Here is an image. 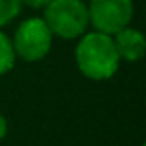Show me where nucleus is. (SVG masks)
Returning <instances> with one entry per match:
<instances>
[{"mask_svg":"<svg viewBox=\"0 0 146 146\" xmlns=\"http://www.w3.org/2000/svg\"><path fill=\"white\" fill-rule=\"evenodd\" d=\"M74 61L78 70L93 82L113 78L120 67V57L115 50L113 37L94 30L78 37V44L74 48Z\"/></svg>","mask_w":146,"mask_h":146,"instance_id":"f257e3e1","label":"nucleus"},{"mask_svg":"<svg viewBox=\"0 0 146 146\" xmlns=\"http://www.w3.org/2000/svg\"><path fill=\"white\" fill-rule=\"evenodd\" d=\"M43 21L54 37L72 41L89 28L85 0H50L43 7Z\"/></svg>","mask_w":146,"mask_h":146,"instance_id":"f03ea898","label":"nucleus"},{"mask_svg":"<svg viewBox=\"0 0 146 146\" xmlns=\"http://www.w3.org/2000/svg\"><path fill=\"white\" fill-rule=\"evenodd\" d=\"M11 43L17 59H22L26 63H37L44 59L52 50L54 35L44 24L43 17H28L15 28Z\"/></svg>","mask_w":146,"mask_h":146,"instance_id":"7ed1b4c3","label":"nucleus"},{"mask_svg":"<svg viewBox=\"0 0 146 146\" xmlns=\"http://www.w3.org/2000/svg\"><path fill=\"white\" fill-rule=\"evenodd\" d=\"M89 26L94 32L115 35L131 24L135 4L133 0H89L87 2Z\"/></svg>","mask_w":146,"mask_h":146,"instance_id":"20e7f679","label":"nucleus"},{"mask_svg":"<svg viewBox=\"0 0 146 146\" xmlns=\"http://www.w3.org/2000/svg\"><path fill=\"white\" fill-rule=\"evenodd\" d=\"M113 37L115 50H117L120 61H128V63H137L144 57L146 52V39L143 32L137 28H133L131 24L122 28L120 32H117Z\"/></svg>","mask_w":146,"mask_h":146,"instance_id":"39448f33","label":"nucleus"},{"mask_svg":"<svg viewBox=\"0 0 146 146\" xmlns=\"http://www.w3.org/2000/svg\"><path fill=\"white\" fill-rule=\"evenodd\" d=\"M15 61H17V56H15L11 37L0 28V76L7 74L15 67Z\"/></svg>","mask_w":146,"mask_h":146,"instance_id":"423d86ee","label":"nucleus"},{"mask_svg":"<svg viewBox=\"0 0 146 146\" xmlns=\"http://www.w3.org/2000/svg\"><path fill=\"white\" fill-rule=\"evenodd\" d=\"M22 4L21 0H0V28L11 24L21 15Z\"/></svg>","mask_w":146,"mask_h":146,"instance_id":"0eeeda50","label":"nucleus"},{"mask_svg":"<svg viewBox=\"0 0 146 146\" xmlns=\"http://www.w3.org/2000/svg\"><path fill=\"white\" fill-rule=\"evenodd\" d=\"M50 2V0H21L22 7H30V9H43L44 6Z\"/></svg>","mask_w":146,"mask_h":146,"instance_id":"6e6552de","label":"nucleus"},{"mask_svg":"<svg viewBox=\"0 0 146 146\" xmlns=\"http://www.w3.org/2000/svg\"><path fill=\"white\" fill-rule=\"evenodd\" d=\"M6 135H7V120H6V117L0 113V141Z\"/></svg>","mask_w":146,"mask_h":146,"instance_id":"1a4fd4ad","label":"nucleus"}]
</instances>
